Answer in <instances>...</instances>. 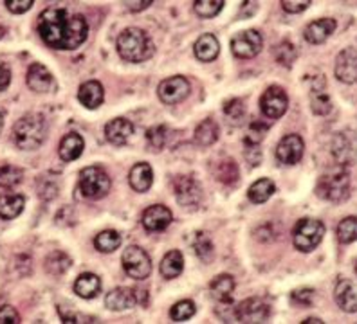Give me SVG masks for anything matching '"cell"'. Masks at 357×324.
Segmentation results:
<instances>
[{"label":"cell","instance_id":"17","mask_svg":"<svg viewBox=\"0 0 357 324\" xmlns=\"http://www.w3.org/2000/svg\"><path fill=\"white\" fill-rule=\"evenodd\" d=\"M134 134V125L125 117H116L105 126V137L114 146H123Z\"/></svg>","mask_w":357,"mask_h":324},{"label":"cell","instance_id":"21","mask_svg":"<svg viewBox=\"0 0 357 324\" xmlns=\"http://www.w3.org/2000/svg\"><path fill=\"white\" fill-rule=\"evenodd\" d=\"M135 302H137L135 290L130 288H114L105 298V304L112 311H125L134 307Z\"/></svg>","mask_w":357,"mask_h":324},{"label":"cell","instance_id":"43","mask_svg":"<svg viewBox=\"0 0 357 324\" xmlns=\"http://www.w3.org/2000/svg\"><path fill=\"white\" fill-rule=\"evenodd\" d=\"M267 130H269V126H267L266 123L258 121V119L251 123V126H249V134H248V143L251 144L261 143V141L266 139Z\"/></svg>","mask_w":357,"mask_h":324},{"label":"cell","instance_id":"15","mask_svg":"<svg viewBox=\"0 0 357 324\" xmlns=\"http://www.w3.org/2000/svg\"><path fill=\"white\" fill-rule=\"evenodd\" d=\"M172 220H174L172 211L162 203H155V206H150L149 209H144L143 218H141L143 227L149 233H161L172 224Z\"/></svg>","mask_w":357,"mask_h":324},{"label":"cell","instance_id":"22","mask_svg":"<svg viewBox=\"0 0 357 324\" xmlns=\"http://www.w3.org/2000/svg\"><path fill=\"white\" fill-rule=\"evenodd\" d=\"M335 302H337V307L341 308L347 314H356L357 311V294L354 285L350 283L349 279H341L335 286Z\"/></svg>","mask_w":357,"mask_h":324},{"label":"cell","instance_id":"33","mask_svg":"<svg viewBox=\"0 0 357 324\" xmlns=\"http://www.w3.org/2000/svg\"><path fill=\"white\" fill-rule=\"evenodd\" d=\"M218 139V126L213 119H204L195 130V141L201 146H211Z\"/></svg>","mask_w":357,"mask_h":324},{"label":"cell","instance_id":"39","mask_svg":"<svg viewBox=\"0 0 357 324\" xmlns=\"http://www.w3.org/2000/svg\"><path fill=\"white\" fill-rule=\"evenodd\" d=\"M193 247H195L197 256L202 259V261H211L213 259V243H211V238L206 233H197L195 240H193Z\"/></svg>","mask_w":357,"mask_h":324},{"label":"cell","instance_id":"20","mask_svg":"<svg viewBox=\"0 0 357 324\" xmlns=\"http://www.w3.org/2000/svg\"><path fill=\"white\" fill-rule=\"evenodd\" d=\"M130 187L137 193H146L153 184V169L146 162H137L128 175Z\"/></svg>","mask_w":357,"mask_h":324},{"label":"cell","instance_id":"9","mask_svg":"<svg viewBox=\"0 0 357 324\" xmlns=\"http://www.w3.org/2000/svg\"><path fill=\"white\" fill-rule=\"evenodd\" d=\"M172 186H174L175 199L184 208L195 209L201 203L202 190L199 186V182L193 177H190V175H178V177H175Z\"/></svg>","mask_w":357,"mask_h":324},{"label":"cell","instance_id":"34","mask_svg":"<svg viewBox=\"0 0 357 324\" xmlns=\"http://www.w3.org/2000/svg\"><path fill=\"white\" fill-rule=\"evenodd\" d=\"M24 180V171L17 166L6 164L0 168V187L2 190H13Z\"/></svg>","mask_w":357,"mask_h":324},{"label":"cell","instance_id":"16","mask_svg":"<svg viewBox=\"0 0 357 324\" xmlns=\"http://www.w3.org/2000/svg\"><path fill=\"white\" fill-rule=\"evenodd\" d=\"M26 82L31 91L38 92V94H47L54 88V78H52L51 70L45 65L38 63V61L29 65Z\"/></svg>","mask_w":357,"mask_h":324},{"label":"cell","instance_id":"53","mask_svg":"<svg viewBox=\"0 0 357 324\" xmlns=\"http://www.w3.org/2000/svg\"><path fill=\"white\" fill-rule=\"evenodd\" d=\"M356 272H357V261H356Z\"/></svg>","mask_w":357,"mask_h":324},{"label":"cell","instance_id":"47","mask_svg":"<svg viewBox=\"0 0 357 324\" xmlns=\"http://www.w3.org/2000/svg\"><path fill=\"white\" fill-rule=\"evenodd\" d=\"M18 323H20V316H18V311L15 310L13 307L4 304V307L0 308V324H18Z\"/></svg>","mask_w":357,"mask_h":324},{"label":"cell","instance_id":"50","mask_svg":"<svg viewBox=\"0 0 357 324\" xmlns=\"http://www.w3.org/2000/svg\"><path fill=\"white\" fill-rule=\"evenodd\" d=\"M307 323H318V324H321L323 321H319L318 317H309V319H305V321H303V324H307Z\"/></svg>","mask_w":357,"mask_h":324},{"label":"cell","instance_id":"14","mask_svg":"<svg viewBox=\"0 0 357 324\" xmlns=\"http://www.w3.org/2000/svg\"><path fill=\"white\" fill-rule=\"evenodd\" d=\"M334 72L341 83L352 85L357 82V49L347 47L337 54Z\"/></svg>","mask_w":357,"mask_h":324},{"label":"cell","instance_id":"32","mask_svg":"<svg viewBox=\"0 0 357 324\" xmlns=\"http://www.w3.org/2000/svg\"><path fill=\"white\" fill-rule=\"evenodd\" d=\"M323 86L325 85L314 86L310 91V107H312V112L318 116H327L332 110V101Z\"/></svg>","mask_w":357,"mask_h":324},{"label":"cell","instance_id":"13","mask_svg":"<svg viewBox=\"0 0 357 324\" xmlns=\"http://www.w3.org/2000/svg\"><path fill=\"white\" fill-rule=\"evenodd\" d=\"M235 319L238 323H267L269 307L261 299H245L235 307Z\"/></svg>","mask_w":357,"mask_h":324},{"label":"cell","instance_id":"28","mask_svg":"<svg viewBox=\"0 0 357 324\" xmlns=\"http://www.w3.org/2000/svg\"><path fill=\"white\" fill-rule=\"evenodd\" d=\"M184 270V256L183 252L170 251L161 261V274L165 279H175Z\"/></svg>","mask_w":357,"mask_h":324},{"label":"cell","instance_id":"23","mask_svg":"<svg viewBox=\"0 0 357 324\" xmlns=\"http://www.w3.org/2000/svg\"><path fill=\"white\" fill-rule=\"evenodd\" d=\"M83 148H85V141H83L82 135L70 132V134H67L66 137L61 139L58 153H60L61 160L73 162V160L79 159V155L83 153Z\"/></svg>","mask_w":357,"mask_h":324},{"label":"cell","instance_id":"48","mask_svg":"<svg viewBox=\"0 0 357 324\" xmlns=\"http://www.w3.org/2000/svg\"><path fill=\"white\" fill-rule=\"evenodd\" d=\"M11 83V70L6 65H0V92L6 91Z\"/></svg>","mask_w":357,"mask_h":324},{"label":"cell","instance_id":"26","mask_svg":"<svg viewBox=\"0 0 357 324\" xmlns=\"http://www.w3.org/2000/svg\"><path fill=\"white\" fill-rule=\"evenodd\" d=\"M101 290V281L96 274L83 272L75 281V292L82 299H94Z\"/></svg>","mask_w":357,"mask_h":324},{"label":"cell","instance_id":"4","mask_svg":"<svg viewBox=\"0 0 357 324\" xmlns=\"http://www.w3.org/2000/svg\"><path fill=\"white\" fill-rule=\"evenodd\" d=\"M316 191L323 200L340 203L350 196V177L343 168H335L321 175Z\"/></svg>","mask_w":357,"mask_h":324},{"label":"cell","instance_id":"52","mask_svg":"<svg viewBox=\"0 0 357 324\" xmlns=\"http://www.w3.org/2000/svg\"><path fill=\"white\" fill-rule=\"evenodd\" d=\"M4 35H6V29H4V26L0 24V40L4 38Z\"/></svg>","mask_w":357,"mask_h":324},{"label":"cell","instance_id":"36","mask_svg":"<svg viewBox=\"0 0 357 324\" xmlns=\"http://www.w3.org/2000/svg\"><path fill=\"white\" fill-rule=\"evenodd\" d=\"M195 302L190 301V299H183V301L175 302L170 310V317L175 323H184V321L192 319L195 316Z\"/></svg>","mask_w":357,"mask_h":324},{"label":"cell","instance_id":"3","mask_svg":"<svg viewBox=\"0 0 357 324\" xmlns=\"http://www.w3.org/2000/svg\"><path fill=\"white\" fill-rule=\"evenodd\" d=\"M47 137V123L40 114H27L13 126V141L20 150H36Z\"/></svg>","mask_w":357,"mask_h":324},{"label":"cell","instance_id":"8","mask_svg":"<svg viewBox=\"0 0 357 324\" xmlns=\"http://www.w3.org/2000/svg\"><path fill=\"white\" fill-rule=\"evenodd\" d=\"M261 45H264L261 35L255 29L240 31L231 40V51L240 60H251V58L257 56L261 51Z\"/></svg>","mask_w":357,"mask_h":324},{"label":"cell","instance_id":"12","mask_svg":"<svg viewBox=\"0 0 357 324\" xmlns=\"http://www.w3.org/2000/svg\"><path fill=\"white\" fill-rule=\"evenodd\" d=\"M303 150H305L303 139L298 134H289L276 146V160L283 166H294L303 157Z\"/></svg>","mask_w":357,"mask_h":324},{"label":"cell","instance_id":"27","mask_svg":"<svg viewBox=\"0 0 357 324\" xmlns=\"http://www.w3.org/2000/svg\"><path fill=\"white\" fill-rule=\"evenodd\" d=\"M235 279L229 274H220V276L215 277L211 283H209V290H211V295L217 299L218 302H227L235 292Z\"/></svg>","mask_w":357,"mask_h":324},{"label":"cell","instance_id":"38","mask_svg":"<svg viewBox=\"0 0 357 324\" xmlns=\"http://www.w3.org/2000/svg\"><path fill=\"white\" fill-rule=\"evenodd\" d=\"M337 240L341 243H352L357 240V216H349L337 225Z\"/></svg>","mask_w":357,"mask_h":324},{"label":"cell","instance_id":"44","mask_svg":"<svg viewBox=\"0 0 357 324\" xmlns=\"http://www.w3.org/2000/svg\"><path fill=\"white\" fill-rule=\"evenodd\" d=\"M291 299L294 304H298V307H301V308L310 307V304L314 302V290L312 288H298L292 292Z\"/></svg>","mask_w":357,"mask_h":324},{"label":"cell","instance_id":"7","mask_svg":"<svg viewBox=\"0 0 357 324\" xmlns=\"http://www.w3.org/2000/svg\"><path fill=\"white\" fill-rule=\"evenodd\" d=\"M121 263L125 272L132 277V279L143 281L150 276L152 272V259L146 252L137 245H130L125 249L121 256Z\"/></svg>","mask_w":357,"mask_h":324},{"label":"cell","instance_id":"41","mask_svg":"<svg viewBox=\"0 0 357 324\" xmlns=\"http://www.w3.org/2000/svg\"><path fill=\"white\" fill-rule=\"evenodd\" d=\"M296 56H298L296 47H294L291 42H282L275 47L276 61L282 65H285V67H291V65L296 61Z\"/></svg>","mask_w":357,"mask_h":324},{"label":"cell","instance_id":"24","mask_svg":"<svg viewBox=\"0 0 357 324\" xmlns=\"http://www.w3.org/2000/svg\"><path fill=\"white\" fill-rule=\"evenodd\" d=\"M26 199L18 193H4L0 196V218L2 220H13L24 211Z\"/></svg>","mask_w":357,"mask_h":324},{"label":"cell","instance_id":"2","mask_svg":"<svg viewBox=\"0 0 357 324\" xmlns=\"http://www.w3.org/2000/svg\"><path fill=\"white\" fill-rule=\"evenodd\" d=\"M119 56L130 63H141L153 56V42L139 27H127L118 38Z\"/></svg>","mask_w":357,"mask_h":324},{"label":"cell","instance_id":"29","mask_svg":"<svg viewBox=\"0 0 357 324\" xmlns=\"http://www.w3.org/2000/svg\"><path fill=\"white\" fill-rule=\"evenodd\" d=\"M275 191H276L275 182L271 180V178H260V180H257L253 186L249 187L248 196L253 203H264L267 202L273 194H275Z\"/></svg>","mask_w":357,"mask_h":324},{"label":"cell","instance_id":"37","mask_svg":"<svg viewBox=\"0 0 357 324\" xmlns=\"http://www.w3.org/2000/svg\"><path fill=\"white\" fill-rule=\"evenodd\" d=\"M70 267V259L67 258V254L63 252H52L51 256H47L45 259V270L54 276H60V274L67 272Z\"/></svg>","mask_w":357,"mask_h":324},{"label":"cell","instance_id":"30","mask_svg":"<svg viewBox=\"0 0 357 324\" xmlns=\"http://www.w3.org/2000/svg\"><path fill=\"white\" fill-rule=\"evenodd\" d=\"M238 166H236L235 160L224 159L220 162H217L215 166V177L218 182H222L224 186H233L238 182Z\"/></svg>","mask_w":357,"mask_h":324},{"label":"cell","instance_id":"49","mask_svg":"<svg viewBox=\"0 0 357 324\" xmlns=\"http://www.w3.org/2000/svg\"><path fill=\"white\" fill-rule=\"evenodd\" d=\"M127 4L128 9H132V11H141V9H146L150 8V4H153L152 0H143V2H125Z\"/></svg>","mask_w":357,"mask_h":324},{"label":"cell","instance_id":"11","mask_svg":"<svg viewBox=\"0 0 357 324\" xmlns=\"http://www.w3.org/2000/svg\"><path fill=\"white\" fill-rule=\"evenodd\" d=\"M157 94L165 105H178L190 95V83L184 76H172L159 83Z\"/></svg>","mask_w":357,"mask_h":324},{"label":"cell","instance_id":"10","mask_svg":"<svg viewBox=\"0 0 357 324\" xmlns=\"http://www.w3.org/2000/svg\"><path fill=\"white\" fill-rule=\"evenodd\" d=\"M289 107V98L282 86H269L260 98L261 114L269 119H280Z\"/></svg>","mask_w":357,"mask_h":324},{"label":"cell","instance_id":"45","mask_svg":"<svg viewBox=\"0 0 357 324\" xmlns=\"http://www.w3.org/2000/svg\"><path fill=\"white\" fill-rule=\"evenodd\" d=\"M280 4H282L283 11H287V13H301V11L309 9L312 2L310 0H282Z\"/></svg>","mask_w":357,"mask_h":324},{"label":"cell","instance_id":"6","mask_svg":"<svg viewBox=\"0 0 357 324\" xmlns=\"http://www.w3.org/2000/svg\"><path fill=\"white\" fill-rule=\"evenodd\" d=\"M78 186L85 199H103L110 191V177L101 168L89 166L79 171Z\"/></svg>","mask_w":357,"mask_h":324},{"label":"cell","instance_id":"5","mask_svg":"<svg viewBox=\"0 0 357 324\" xmlns=\"http://www.w3.org/2000/svg\"><path fill=\"white\" fill-rule=\"evenodd\" d=\"M325 225L316 218H301L292 229V243L300 252H310L321 243Z\"/></svg>","mask_w":357,"mask_h":324},{"label":"cell","instance_id":"51","mask_svg":"<svg viewBox=\"0 0 357 324\" xmlns=\"http://www.w3.org/2000/svg\"><path fill=\"white\" fill-rule=\"evenodd\" d=\"M2 128H4V116L0 114V134H2Z\"/></svg>","mask_w":357,"mask_h":324},{"label":"cell","instance_id":"35","mask_svg":"<svg viewBox=\"0 0 357 324\" xmlns=\"http://www.w3.org/2000/svg\"><path fill=\"white\" fill-rule=\"evenodd\" d=\"M224 8V0H195L193 2V11L201 18L217 17Z\"/></svg>","mask_w":357,"mask_h":324},{"label":"cell","instance_id":"18","mask_svg":"<svg viewBox=\"0 0 357 324\" xmlns=\"http://www.w3.org/2000/svg\"><path fill=\"white\" fill-rule=\"evenodd\" d=\"M335 27H337V22L334 18H319V20L310 22L305 27V40L312 45H319V43L327 42Z\"/></svg>","mask_w":357,"mask_h":324},{"label":"cell","instance_id":"46","mask_svg":"<svg viewBox=\"0 0 357 324\" xmlns=\"http://www.w3.org/2000/svg\"><path fill=\"white\" fill-rule=\"evenodd\" d=\"M4 4H6V8L11 11V13L20 15V13H26V11H29L35 2H33V0H6Z\"/></svg>","mask_w":357,"mask_h":324},{"label":"cell","instance_id":"31","mask_svg":"<svg viewBox=\"0 0 357 324\" xmlns=\"http://www.w3.org/2000/svg\"><path fill=\"white\" fill-rule=\"evenodd\" d=\"M123 238L118 231L107 229L101 231L96 238H94V247H96L100 252H114L116 249L121 247Z\"/></svg>","mask_w":357,"mask_h":324},{"label":"cell","instance_id":"42","mask_svg":"<svg viewBox=\"0 0 357 324\" xmlns=\"http://www.w3.org/2000/svg\"><path fill=\"white\" fill-rule=\"evenodd\" d=\"M146 139H149L150 146L153 150H162L168 141V128L166 126H153L146 132Z\"/></svg>","mask_w":357,"mask_h":324},{"label":"cell","instance_id":"19","mask_svg":"<svg viewBox=\"0 0 357 324\" xmlns=\"http://www.w3.org/2000/svg\"><path fill=\"white\" fill-rule=\"evenodd\" d=\"M78 100L89 110H96L105 100L103 85L100 82H94V79L92 82H85L78 88Z\"/></svg>","mask_w":357,"mask_h":324},{"label":"cell","instance_id":"40","mask_svg":"<svg viewBox=\"0 0 357 324\" xmlns=\"http://www.w3.org/2000/svg\"><path fill=\"white\" fill-rule=\"evenodd\" d=\"M224 116L229 125H238L245 116V107L242 100H229L224 105Z\"/></svg>","mask_w":357,"mask_h":324},{"label":"cell","instance_id":"1","mask_svg":"<svg viewBox=\"0 0 357 324\" xmlns=\"http://www.w3.org/2000/svg\"><path fill=\"white\" fill-rule=\"evenodd\" d=\"M38 35L45 45L58 51H75L89 35L87 20L63 8H49L38 17Z\"/></svg>","mask_w":357,"mask_h":324},{"label":"cell","instance_id":"25","mask_svg":"<svg viewBox=\"0 0 357 324\" xmlns=\"http://www.w3.org/2000/svg\"><path fill=\"white\" fill-rule=\"evenodd\" d=\"M193 51H195V56L199 61H213L220 52V43L215 38L213 35H202L201 38L197 40L195 45H193Z\"/></svg>","mask_w":357,"mask_h":324}]
</instances>
